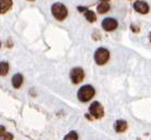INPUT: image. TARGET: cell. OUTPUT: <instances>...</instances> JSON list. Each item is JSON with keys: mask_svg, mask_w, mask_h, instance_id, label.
I'll list each match as a JSON object with an SVG mask.
<instances>
[{"mask_svg": "<svg viewBox=\"0 0 151 140\" xmlns=\"http://www.w3.org/2000/svg\"><path fill=\"white\" fill-rule=\"evenodd\" d=\"M51 13H52V15L55 17V20L63 21L68 17L69 11H68V8L63 4H61V2H55V4H52Z\"/></svg>", "mask_w": 151, "mask_h": 140, "instance_id": "cell-1", "label": "cell"}, {"mask_svg": "<svg viewBox=\"0 0 151 140\" xmlns=\"http://www.w3.org/2000/svg\"><path fill=\"white\" fill-rule=\"evenodd\" d=\"M95 96V88L91 85L82 86L77 91V98L81 102H87Z\"/></svg>", "mask_w": 151, "mask_h": 140, "instance_id": "cell-2", "label": "cell"}, {"mask_svg": "<svg viewBox=\"0 0 151 140\" xmlns=\"http://www.w3.org/2000/svg\"><path fill=\"white\" fill-rule=\"evenodd\" d=\"M93 59H95V62L98 65H104L106 62L109 61V59H110V51L106 48L100 47V48H98L95 51Z\"/></svg>", "mask_w": 151, "mask_h": 140, "instance_id": "cell-3", "label": "cell"}, {"mask_svg": "<svg viewBox=\"0 0 151 140\" xmlns=\"http://www.w3.org/2000/svg\"><path fill=\"white\" fill-rule=\"evenodd\" d=\"M89 113L90 115L93 116V118L99 120V118H101L103 116V114H104V110H103V106L100 104V102L93 101L89 106Z\"/></svg>", "mask_w": 151, "mask_h": 140, "instance_id": "cell-4", "label": "cell"}, {"mask_svg": "<svg viewBox=\"0 0 151 140\" xmlns=\"http://www.w3.org/2000/svg\"><path fill=\"white\" fill-rule=\"evenodd\" d=\"M85 77V73L82 67H74L70 72V78L72 80L73 84H79L83 82Z\"/></svg>", "mask_w": 151, "mask_h": 140, "instance_id": "cell-5", "label": "cell"}, {"mask_svg": "<svg viewBox=\"0 0 151 140\" xmlns=\"http://www.w3.org/2000/svg\"><path fill=\"white\" fill-rule=\"evenodd\" d=\"M101 26L106 32H113L115 31L119 26V23L113 17H106L104 20H102V23H101Z\"/></svg>", "mask_w": 151, "mask_h": 140, "instance_id": "cell-6", "label": "cell"}, {"mask_svg": "<svg viewBox=\"0 0 151 140\" xmlns=\"http://www.w3.org/2000/svg\"><path fill=\"white\" fill-rule=\"evenodd\" d=\"M133 8H134V10L136 12L140 14H147L149 13V10H150V8H149V4L146 2V1H142V0H137V1H135L134 4H133Z\"/></svg>", "mask_w": 151, "mask_h": 140, "instance_id": "cell-7", "label": "cell"}, {"mask_svg": "<svg viewBox=\"0 0 151 140\" xmlns=\"http://www.w3.org/2000/svg\"><path fill=\"white\" fill-rule=\"evenodd\" d=\"M12 4H13L12 0H0V13H7L12 7Z\"/></svg>", "mask_w": 151, "mask_h": 140, "instance_id": "cell-8", "label": "cell"}, {"mask_svg": "<svg viewBox=\"0 0 151 140\" xmlns=\"http://www.w3.org/2000/svg\"><path fill=\"white\" fill-rule=\"evenodd\" d=\"M12 86H13L15 89H19L23 84V75L20 74V73H17L12 76Z\"/></svg>", "mask_w": 151, "mask_h": 140, "instance_id": "cell-9", "label": "cell"}, {"mask_svg": "<svg viewBox=\"0 0 151 140\" xmlns=\"http://www.w3.org/2000/svg\"><path fill=\"white\" fill-rule=\"evenodd\" d=\"M127 128V123L124 120H119L114 124V129L116 130V133H124Z\"/></svg>", "mask_w": 151, "mask_h": 140, "instance_id": "cell-10", "label": "cell"}, {"mask_svg": "<svg viewBox=\"0 0 151 140\" xmlns=\"http://www.w3.org/2000/svg\"><path fill=\"white\" fill-rule=\"evenodd\" d=\"M109 10H110V4H108V2H100V4L97 6V11H98L100 14L106 13Z\"/></svg>", "mask_w": 151, "mask_h": 140, "instance_id": "cell-11", "label": "cell"}, {"mask_svg": "<svg viewBox=\"0 0 151 140\" xmlns=\"http://www.w3.org/2000/svg\"><path fill=\"white\" fill-rule=\"evenodd\" d=\"M0 140H13V135L8 131H4V127L1 126V130H0Z\"/></svg>", "mask_w": 151, "mask_h": 140, "instance_id": "cell-12", "label": "cell"}, {"mask_svg": "<svg viewBox=\"0 0 151 140\" xmlns=\"http://www.w3.org/2000/svg\"><path fill=\"white\" fill-rule=\"evenodd\" d=\"M85 17L89 23H93V22H96V20H97V15L95 14V12L91 10H88L87 12H85Z\"/></svg>", "mask_w": 151, "mask_h": 140, "instance_id": "cell-13", "label": "cell"}, {"mask_svg": "<svg viewBox=\"0 0 151 140\" xmlns=\"http://www.w3.org/2000/svg\"><path fill=\"white\" fill-rule=\"evenodd\" d=\"M8 72H9V63L1 61V63H0V74H1V76H6Z\"/></svg>", "mask_w": 151, "mask_h": 140, "instance_id": "cell-14", "label": "cell"}, {"mask_svg": "<svg viewBox=\"0 0 151 140\" xmlns=\"http://www.w3.org/2000/svg\"><path fill=\"white\" fill-rule=\"evenodd\" d=\"M63 140H78V135L76 134V131H70Z\"/></svg>", "mask_w": 151, "mask_h": 140, "instance_id": "cell-15", "label": "cell"}, {"mask_svg": "<svg viewBox=\"0 0 151 140\" xmlns=\"http://www.w3.org/2000/svg\"><path fill=\"white\" fill-rule=\"evenodd\" d=\"M77 10H78L81 13H85V12L88 11V9H87L86 7H77Z\"/></svg>", "mask_w": 151, "mask_h": 140, "instance_id": "cell-16", "label": "cell"}, {"mask_svg": "<svg viewBox=\"0 0 151 140\" xmlns=\"http://www.w3.org/2000/svg\"><path fill=\"white\" fill-rule=\"evenodd\" d=\"M131 28H132V31L134 32V33H138V32H139V26H138V27H136L134 23L131 25Z\"/></svg>", "mask_w": 151, "mask_h": 140, "instance_id": "cell-17", "label": "cell"}, {"mask_svg": "<svg viewBox=\"0 0 151 140\" xmlns=\"http://www.w3.org/2000/svg\"><path fill=\"white\" fill-rule=\"evenodd\" d=\"M109 0H100V2H108Z\"/></svg>", "mask_w": 151, "mask_h": 140, "instance_id": "cell-18", "label": "cell"}, {"mask_svg": "<svg viewBox=\"0 0 151 140\" xmlns=\"http://www.w3.org/2000/svg\"><path fill=\"white\" fill-rule=\"evenodd\" d=\"M149 40H150V42H151V32H150V34H149Z\"/></svg>", "mask_w": 151, "mask_h": 140, "instance_id": "cell-19", "label": "cell"}, {"mask_svg": "<svg viewBox=\"0 0 151 140\" xmlns=\"http://www.w3.org/2000/svg\"><path fill=\"white\" fill-rule=\"evenodd\" d=\"M28 1H34V0H28Z\"/></svg>", "mask_w": 151, "mask_h": 140, "instance_id": "cell-20", "label": "cell"}]
</instances>
